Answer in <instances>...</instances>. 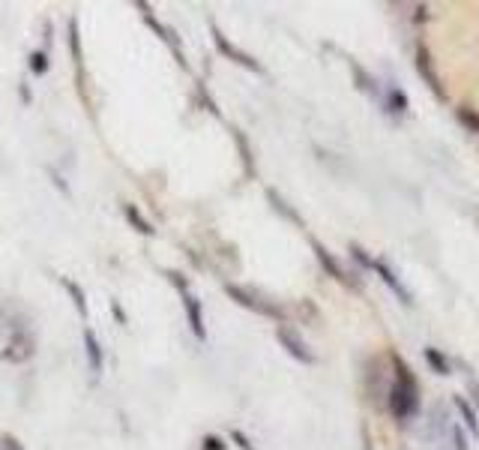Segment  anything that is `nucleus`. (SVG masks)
I'll return each mask as SVG.
<instances>
[{
	"label": "nucleus",
	"mask_w": 479,
	"mask_h": 450,
	"mask_svg": "<svg viewBox=\"0 0 479 450\" xmlns=\"http://www.w3.org/2000/svg\"><path fill=\"white\" fill-rule=\"evenodd\" d=\"M63 285H66V289H69V294H72V297H75V306H78V313H81V315H87V304H84V291H81V289H78V285H75V282H72V280H63Z\"/></svg>",
	"instance_id": "10"
},
{
	"label": "nucleus",
	"mask_w": 479,
	"mask_h": 450,
	"mask_svg": "<svg viewBox=\"0 0 479 450\" xmlns=\"http://www.w3.org/2000/svg\"><path fill=\"white\" fill-rule=\"evenodd\" d=\"M204 450H225V445H222V441L219 438H207V441H204Z\"/></svg>",
	"instance_id": "15"
},
{
	"label": "nucleus",
	"mask_w": 479,
	"mask_h": 450,
	"mask_svg": "<svg viewBox=\"0 0 479 450\" xmlns=\"http://www.w3.org/2000/svg\"><path fill=\"white\" fill-rule=\"evenodd\" d=\"M399 372H395V384L390 387V408L395 417H410L417 412V381L410 379V372L404 370V363L399 360Z\"/></svg>",
	"instance_id": "1"
},
{
	"label": "nucleus",
	"mask_w": 479,
	"mask_h": 450,
	"mask_svg": "<svg viewBox=\"0 0 479 450\" xmlns=\"http://www.w3.org/2000/svg\"><path fill=\"white\" fill-rule=\"evenodd\" d=\"M126 214H129V219H132V223L138 225V232H153V228L147 225V223H141V216H138V214H135V210H132V207H126Z\"/></svg>",
	"instance_id": "14"
},
{
	"label": "nucleus",
	"mask_w": 479,
	"mask_h": 450,
	"mask_svg": "<svg viewBox=\"0 0 479 450\" xmlns=\"http://www.w3.org/2000/svg\"><path fill=\"white\" fill-rule=\"evenodd\" d=\"M371 270H375V273L381 276V280H384L386 285H390V289H393L395 294H399L401 304H414V297H410L408 289H404V285L399 282V276H395V270H393V267H386L384 261H371Z\"/></svg>",
	"instance_id": "4"
},
{
	"label": "nucleus",
	"mask_w": 479,
	"mask_h": 450,
	"mask_svg": "<svg viewBox=\"0 0 479 450\" xmlns=\"http://www.w3.org/2000/svg\"><path fill=\"white\" fill-rule=\"evenodd\" d=\"M234 438L240 441V447H243V450H252V447H249V441H246L243 436H240V432H234Z\"/></svg>",
	"instance_id": "16"
},
{
	"label": "nucleus",
	"mask_w": 479,
	"mask_h": 450,
	"mask_svg": "<svg viewBox=\"0 0 479 450\" xmlns=\"http://www.w3.org/2000/svg\"><path fill=\"white\" fill-rule=\"evenodd\" d=\"M276 337H279V342H282V346H285L288 355L296 357V360H300V363H315V355H312L309 346H305V342H303L300 337H296V333L291 330V327H279V333H276Z\"/></svg>",
	"instance_id": "2"
},
{
	"label": "nucleus",
	"mask_w": 479,
	"mask_h": 450,
	"mask_svg": "<svg viewBox=\"0 0 479 450\" xmlns=\"http://www.w3.org/2000/svg\"><path fill=\"white\" fill-rule=\"evenodd\" d=\"M458 120H461V124H467L474 133H479V114H474L470 109H458Z\"/></svg>",
	"instance_id": "11"
},
{
	"label": "nucleus",
	"mask_w": 479,
	"mask_h": 450,
	"mask_svg": "<svg viewBox=\"0 0 479 450\" xmlns=\"http://www.w3.org/2000/svg\"><path fill=\"white\" fill-rule=\"evenodd\" d=\"M425 360H428V363H432V370H437L441 375H449V363H447V357H443L441 351L425 348Z\"/></svg>",
	"instance_id": "9"
},
{
	"label": "nucleus",
	"mask_w": 479,
	"mask_h": 450,
	"mask_svg": "<svg viewBox=\"0 0 479 450\" xmlns=\"http://www.w3.org/2000/svg\"><path fill=\"white\" fill-rule=\"evenodd\" d=\"M228 294L237 300L240 306H249V309H255V313H261V315H276V318H279V309L272 306V304H270V306L258 304V300L252 297V291H243V289H237V285H228Z\"/></svg>",
	"instance_id": "5"
},
{
	"label": "nucleus",
	"mask_w": 479,
	"mask_h": 450,
	"mask_svg": "<svg viewBox=\"0 0 479 450\" xmlns=\"http://www.w3.org/2000/svg\"><path fill=\"white\" fill-rule=\"evenodd\" d=\"M216 45H219V52H225V54H228V57H231V60H234V63H243V67H249V69H255V72H261V67H258V63H255L249 54H243V52H240V48H234V45H231L228 39L219 34V30H216Z\"/></svg>",
	"instance_id": "6"
},
{
	"label": "nucleus",
	"mask_w": 479,
	"mask_h": 450,
	"mask_svg": "<svg viewBox=\"0 0 479 450\" xmlns=\"http://www.w3.org/2000/svg\"><path fill=\"white\" fill-rule=\"evenodd\" d=\"M171 280L177 282V289L183 291V304H186V313H189V324H192V330H195V337L198 339H204V318H201V304L192 297V294L186 291V282L180 280V273H171Z\"/></svg>",
	"instance_id": "3"
},
{
	"label": "nucleus",
	"mask_w": 479,
	"mask_h": 450,
	"mask_svg": "<svg viewBox=\"0 0 479 450\" xmlns=\"http://www.w3.org/2000/svg\"><path fill=\"white\" fill-rule=\"evenodd\" d=\"M84 346H87V360H90V370L102 372V348L93 337V330H84Z\"/></svg>",
	"instance_id": "7"
},
{
	"label": "nucleus",
	"mask_w": 479,
	"mask_h": 450,
	"mask_svg": "<svg viewBox=\"0 0 479 450\" xmlns=\"http://www.w3.org/2000/svg\"><path fill=\"white\" fill-rule=\"evenodd\" d=\"M30 69L36 72V76H43V72L48 69V60H45V54H43V52H36V54L30 57Z\"/></svg>",
	"instance_id": "13"
},
{
	"label": "nucleus",
	"mask_w": 479,
	"mask_h": 450,
	"mask_svg": "<svg viewBox=\"0 0 479 450\" xmlns=\"http://www.w3.org/2000/svg\"><path fill=\"white\" fill-rule=\"evenodd\" d=\"M315 256L320 258V265H324V267L329 270V276H333V280H338V282H344V273H342V270H338V265H336V261H333V256H329V252H327L324 247H320V243H315Z\"/></svg>",
	"instance_id": "8"
},
{
	"label": "nucleus",
	"mask_w": 479,
	"mask_h": 450,
	"mask_svg": "<svg viewBox=\"0 0 479 450\" xmlns=\"http://www.w3.org/2000/svg\"><path fill=\"white\" fill-rule=\"evenodd\" d=\"M456 405L461 408V412H465V417H467V427H470V429H479V423H476V414H474V408H470V405H467V403H465V399H461V396L456 399Z\"/></svg>",
	"instance_id": "12"
}]
</instances>
